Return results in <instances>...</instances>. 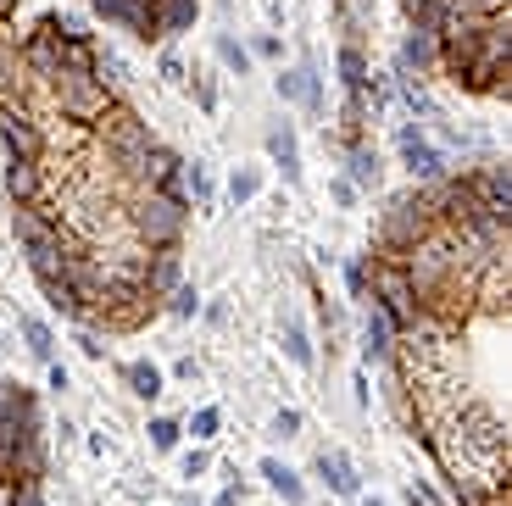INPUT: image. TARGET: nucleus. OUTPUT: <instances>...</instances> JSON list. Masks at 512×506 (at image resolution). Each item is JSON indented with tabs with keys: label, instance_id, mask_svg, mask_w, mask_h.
<instances>
[{
	"label": "nucleus",
	"instance_id": "1",
	"mask_svg": "<svg viewBox=\"0 0 512 506\" xmlns=\"http://www.w3.org/2000/svg\"><path fill=\"white\" fill-rule=\"evenodd\" d=\"M106 145H112L117 156H123L128 167H140V162H151V140H145V128L134 123V117H106Z\"/></svg>",
	"mask_w": 512,
	"mask_h": 506
},
{
	"label": "nucleus",
	"instance_id": "2",
	"mask_svg": "<svg viewBox=\"0 0 512 506\" xmlns=\"http://www.w3.org/2000/svg\"><path fill=\"white\" fill-rule=\"evenodd\" d=\"M56 89H62V95H67V106H73V112H101V89H95L90 84V78H84V73H78V67H73V73H56Z\"/></svg>",
	"mask_w": 512,
	"mask_h": 506
},
{
	"label": "nucleus",
	"instance_id": "3",
	"mask_svg": "<svg viewBox=\"0 0 512 506\" xmlns=\"http://www.w3.org/2000/svg\"><path fill=\"white\" fill-rule=\"evenodd\" d=\"M179 228V201H151L145 206V234H173Z\"/></svg>",
	"mask_w": 512,
	"mask_h": 506
},
{
	"label": "nucleus",
	"instance_id": "4",
	"mask_svg": "<svg viewBox=\"0 0 512 506\" xmlns=\"http://www.w3.org/2000/svg\"><path fill=\"white\" fill-rule=\"evenodd\" d=\"M0 134L12 140V151H23V156H34V128L23 123L17 112H0Z\"/></svg>",
	"mask_w": 512,
	"mask_h": 506
},
{
	"label": "nucleus",
	"instance_id": "5",
	"mask_svg": "<svg viewBox=\"0 0 512 506\" xmlns=\"http://www.w3.org/2000/svg\"><path fill=\"white\" fill-rule=\"evenodd\" d=\"M95 6H101L106 17H123L128 28H145V6H140V0H95Z\"/></svg>",
	"mask_w": 512,
	"mask_h": 506
},
{
	"label": "nucleus",
	"instance_id": "6",
	"mask_svg": "<svg viewBox=\"0 0 512 506\" xmlns=\"http://www.w3.org/2000/svg\"><path fill=\"white\" fill-rule=\"evenodd\" d=\"M6 184H12V195H34V162H12V173H6Z\"/></svg>",
	"mask_w": 512,
	"mask_h": 506
},
{
	"label": "nucleus",
	"instance_id": "7",
	"mask_svg": "<svg viewBox=\"0 0 512 506\" xmlns=\"http://www.w3.org/2000/svg\"><path fill=\"white\" fill-rule=\"evenodd\" d=\"M262 473H268V479H273V490H279V495H290V501H301V484H295L290 473L279 468V462H268V468H262Z\"/></svg>",
	"mask_w": 512,
	"mask_h": 506
},
{
	"label": "nucleus",
	"instance_id": "8",
	"mask_svg": "<svg viewBox=\"0 0 512 506\" xmlns=\"http://www.w3.org/2000/svg\"><path fill=\"white\" fill-rule=\"evenodd\" d=\"M128 379H134V390H140V395H156V390H162V379H156V367H128Z\"/></svg>",
	"mask_w": 512,
	"mask_h": 506
},
{
	"label": "nucleus",
	"instance_id": "9",
	"mask_svg": "<svg viewBox=\"0 0 512 506\" xmlns=\"http://www.w3.org/2000/svg\"><path fill=\"white\" fill-rule=\"evenodd\" d=\"M407 162L418 167V173H435V151H429V145H418V140H407Z\"/></svg>",
	"mask_w": 512,
	"mask_h": 506
},
{
	"label": "nucleus",
	"instance_id": "10",
	"mask_svg": "<svg viewBox=\"0 0 512 506\" xmlns=\"http://www.w3.org/2000/svg\"><path fill=\"white\" fill-rule=\"evenodd\" d=\"M195 12V0H167V28H184Z\"/></svg>",
	"mask_w": 512,
	"mask_h": 506
},
{
	"label": "nucleus",
	"instance_id": "11",
	"mask_svg": "<svg viewBox=\"0 0 512 506\" xmlns=\"http://www.w3.org/2000/svg\"><path fill=\"white\" fill-rule=\"evenodd\" d=\"M323 473H334V490H357V479H351V468L334 456V462H323Z\"/></svg>",
	"mask_w": 512,
	"mask_h": 506
},
{
	"label": "nucleus",
	"instance_id": "12",
	"mask_svg": "<svg viewBox=\"0 0 512 506\" xmlns=\"http://www.w3.org/2000/svg\"><path fill=\"white\" fill-rule=\"evenodd\" d=\"M23 329H28V340H34V351H39V356H51V334L39 329V323H23Z\"/></svg>",
	"mask_w": 512,
	"mask_h": 506
},
{
	"label": "nucleus",
	"instance_id": "13",
	"mask_svg": "<svg viewBox=\"0 0 512 506\" xmlns=\"http://www.w3.org/2000/svg\"><path fill=\"white\" fill-rule=\"evenodd\" d=\"M151 434H156V445H162V451H167V445H173V440H179V429H173V423H156Z\"/></svg>",
	"mask_w": 512,
	"mask_h": 506
},
{
	"label": "nucleus",
	"instance_id": "14",
	"mask_svg": "<svg viewBox=\"0 0 512 506\" xmlns=\"http://www.w3.org/2000/svg\"><path fill=\"white\" fill-rule=\"evenodd\" d=\"M17 506H39V490H34V484H23V490H17Z\"/></svg>",
	"mask_w": 512,
	"mask_h": 506
},
{
	"label": "nucleus",
	"instance_id": "15",
	"mask_svg": "<svg viewBox=\"0 0 512 506\" xmlns=\"http://www.w3.org/2000/svg\"><path fill=\"white\" fill-rule=\"evenodd\" d=\"M0 506H6V501H0Z\"/></svg>",
	"mask_w": 512,
	"mask_h": 506
}]
</instances>
